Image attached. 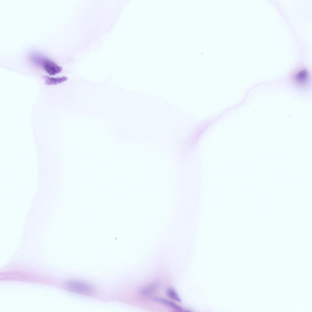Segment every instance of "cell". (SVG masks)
<instances>
[{"label": "cell", "instance_id": "1", "mask_svg": "<svg viewBox=\"0 0 312 312\" xmlns=\"http://www.w3.org/2000/svg\"><path fill=\"white\" fill-rule=\"evenodd\" d=\"M68 290L74 293L83 295H94L95 290L89 284L81 281L72 280L69 281L66 285Z\"/></svg>", "mask_w": 312, "mask_h": 312}, {"label": "cell", "instance_id": "2", "mask_svg": "<svg viewBox=\"0 0 312 312\" xmlns=\"http://www.w3.org/2000/svg\"><path fill=\"white\" fill-rule=\"evenodd\" d=\"M34 61L37 64L42 66L45 71L49 75H55L60 73L62 70V68L53 61L44 58H35Z\"/></svg>", "mask_w": 312, "mask_h": 312}, {"label": "cell", "instance_id": "3", "mask_svg": "<svg viewBox=\"0 0 312 312\" xmlns=\"http://www.w3.org/2000/svg\"><path fill=\"white\" fill-rule=\"evenodd\" d=\"M294 80L298 86L305 87L309 82V76L308 72L305 69L300 70L294 76Z\"/></svg>", "mask_w": 312, "mask_h": 312}, {"label": "cell", "instance_id": "4", "mask_svg": "<svg viewBox=\"0 0 312 312\" xmlns=\"http://www.w3.org/2000/svg\"><path fill=\"white\" fill-rule=\"evenodd\" d=\"M160 286L159 282H154L140 290L139 294L143 296H149L157 291Z\"/></svg>", "mask_w": 312, "mask_h": 312}, {"label": "cell", "instance_id": "5", "mask_svg": "<svg viewBox=\"0 0 312 312\" xmlns=\"http://www.w3.org/2000/svg\"><path fill=\"white\" fill-rule=\"evenodd\" d=\"M152 300L154 301L159 303L163 304L170 307L176 311H182L183 309L173 302L161 298H153Z\"/></svg>", "mask_w": 312, "mask_h": 312}, {"label": "cell", "instance_id": "6", "mask_svg": "<svg viewBox=\"0 0 312 312\" xmlns=\"http://www.w3.org/2000/svg\"><path fill=\"white\" fill-rule=\"evenodd\" d=\"M45 79V83L48 85H54L62 83L67 79L66 76H63L56 77H50L47 76H44Z\"/></svg>", "mask_w": 312, "mask_h": 312}, {"label": "cell", "instance_id": "7", "mask_svg": "<svg viewBox=\"0 0 312 312\" xmlns=\"http://www.w3.org/2000/svg\"><path fill=\"white\" fill-rule=\"evenodd\" d=\"M167 295L170 299L177 301H181V300L176 291L172 288H169L166 290Z\"/></svg>", "mask_w": 312, "mask_h": 312}]
</instances>
